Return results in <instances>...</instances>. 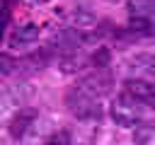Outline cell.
<instances>
[{"instance_id": "52a82bcc", "label": "cell", "mask_w": 155, "mask_h": 145, "mask_svg": "<svg viewBox=\"0 0 155 145\" xmlns=\"http://www.w3.org/2000/svg\"><path fill=\"white\" fill-rule=\"evenodd\" d=\"M155 133V123L153 121H143L136 126V143H148V138Z\"/></svg>"}, {"instance_id": "5b68a950", "label": "cell", "mask_w": 155, "mask_h": 145, "mask_svg": "<svg viewBox=\"0 0 155 145\" xmlns=\"http://www.w3.org/2000/svg\"><path fill=\"white\" fill-rule=\"evenodd\" d=\"M36 118H39V114H36L34 109H22V111H17V114L12 116V121H10V133H12L15 138H22V135L36 123Z\"/></svg>"}, {"instance_id": "ba28073f", "label": "cell", "mask_w": 155, "mask_h": 145, "mask_svg": "<svg viewBox=\"0 0 155 145\" xmlns=\"http://www.w3.org/2000/svg\"><path fill=\"white\" fill-rule=\"evenodd\" d=\"M44 145H70V135H68L65 130H56V133L48 135V140H46Z\"/></svg>"}, {"instance_id": "3957f363", "label": "cell", "mask_w": 155, "mask_h": 145, "mask_svg": "<svg viewBox=\"0 0 155 145\" xmlns=\"http://www.w3.org/2000/svg\"><path fill=\"white\" fill-rule=\"evenodd\" d=\"M126 10L136 36H145L155 29V0H128Z\"/></svg>"}, {"instance_id": "30bf717a", "label": "cell", "mask_w": 155, "mask_h": 145, "mask_svg": "<svg viewBox=\"0 0 155 145\" xmlns=\"http://www.w3.org/2000/svg\"><path fill=\"white\" fill-rule=\"evenodd\" d=\"M29 2H44V0H29Z\"/></svg>"}, {"instance_id": "9c48e42d", "label": "cell", "mask_w": 155, "mask_h": 145, "mask_svg": "<svg viewBox=\"0 0 155 145\" xmlns=\"http://www.w3.org/2000/svg\"><path fill=\"white\" fill-rule=\"evenodd\" d=\"M12 65H19V60H15V58H10V56L5 53V56H2V75H10V72L15 70Z\"/></svg>"}, {"instance_id": "6da1fadb", "label": "cell", "mask_w": 155, "mask_h": 145, "mask_svg": "<svg viewBox=\"0 0 155 145\" xmlns=\"http://www.w3.org/2000/svg\"><path fill=\"white\" fill-rule=\"evenodd\" d=\"M111 85V77L104 68H94V72L85 75L75 87H70V92L65 94V106L75 118L82 121H97L102 116V97L107 94Z\"/></svg>"}, {"instance_id": "8992f818", "label": "cell", "mask_w": 155, "mask_h": 145, "mask_svg": "<svg viewBox=\"0 0 155 145\" xmlns=\"http://www.w3.org/2000/svg\"><path fill=\"white\" fill-rule=\"evenodd\" d=\"M39 34H41V29H39L36 24H24V27H19V29L12 31L10 46H27V44H34V41L39 39Z\"/></svg>"}, {"instance_id": "7a4b0ae2", "label": "cell", "mask_w": 155, "mask_h": 145, "mask_svg": "<svg viewBox=\"0 0 155 145\" xmlns=\"http://www.w3.org/2000/svg\"><path fill=\"white\" fill-rule=\"evenodd\" d=\"M145 106L143 102H138L136 97H131L128 92H121L114 102H111V118L124 126V128H136L138 123L145 121Z\"/></svg>"}, {"instance_id": "277c9868", "label": "cell", "mask_w": 155, "mask_h": 145, "mask_svg": "<svg viewBox=\"0 0 155 145\" xmlns=\"http://www.w3.org/2000/svg\"><path fill=\"white\" fill-rule=\"evenodd\" d=\"M124 92H128L131 97H136L138 102L148 104V106H155V85L148 82V80H140V77H128L124 82Z\"/></svg>"}]
</instances>
